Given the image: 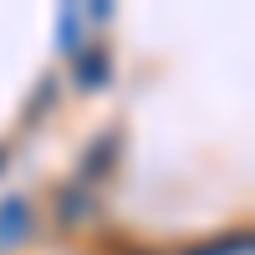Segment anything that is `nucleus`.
Listing matches in <instances>:
<instances>
[{
    "mask_svg": "<svg viewBox=\"0 0 255 255\" xmlns=\"http://www.w3.org/2000/svg\"><path fill=\"white\" fill-rule=\"evenodd\" d=\"M92 215H97V199H92L82 184H61V189H56V220H61V225H87Z\"/></svg>",
    "mask_w": 255,
    "mask_h": 255,
    "instance_id": "f03ea898",
    "label": "nucleus"
},
{
    "mask_svg": "<svg viewBox=\"0 0 255 255\" xmlns=\"http://www.w3.org/2000/svg\"><path fill=\"white\" fill-rule=\"evenodd\" d=\"M31 235V204L26 199H5L0 204V245H20Z\"/></svg>",
    "mask_w": 255,
    "mask_h": 255,
    "instance_id": "20e7f679",
    "label": "nucleus"
},
{
    "mask_svg": "<svg viewBox=\"0 0 255 255\" xmlns=\"http://www.w3.org/2000/svg\"><path fill=\"white\" fill-rule=\"evenodd\" d=\"M72 67H77V87L97 92L102 82H108V72H113V56L102 46H82V56H72Z\"/></svg>",
    "mask_w": 255,
    "mask_h": 255,
    "instance_id": "7ed1b4c3",
    "label": "nucleus"
},
{
    "mask_svg": "<svg viewBox=\"0 0 255 255\" xmlns=\"http://www.w3.org/2000/svg\"><path fill=\"white\" fill-rule=\"evenodd\" d=\"M5 158H10V153H5V148H0V168H5Z\"/></svg>",
    "mask_w": 255,
    "mask_h": 255,
    "instance_id": "0eeeda50",
    "label": "nucleus"
},
{
    "mask_svg": "<svg viewBox=\"0 0 255 255\" xmlns=\"http://www.w3.org/2000/svg\"><path fill=\"white\" fill-rule=\"evenodd\" d=\"M113 158H118V133H97V138L87 143V153H82V163H77L82 189L97 184V179H108V174H113Z\"/></svg>",
    "mask_w": 255,
    "mask_h": 255,
    "instance_id": "f257e3e1",
    "label": "nucleus"
},
{
    "mask_svg": "<svg viewBox=\"0 0 255 255\" xmlns=\"http://www.w3.org/2000/svg\"><path fill=\"white\" fill-rule=\"evenodd\" d=\"M56 31H61V51H67V56H82V15H77V10H61Z\"/></svg>",
    "mask_w": 255,
    "mask_h": 255,
    "instance_id": "39448f33",
    "label": "nucleus"
},
{
    "mask_svg": "<svg viewBox=\"0 0 255 255\" xmlns=\"http://www.w3.org/2000/svg\"><path fill=\"white\" fill-rule=\"evenodd\" d=\"M250 250V235H225L215 245H199V250H189V255H245Z\"/></svg>",
    "mask_w": 255,
    "mask_h": 255,
    "instance_id": "423d86ee",
    "label": "nucleus"
}]
</instances>
